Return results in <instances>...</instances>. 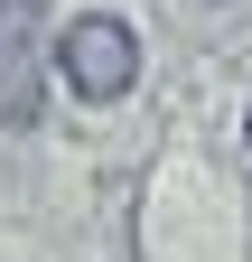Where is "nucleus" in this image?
Returning <instances> with one entry per match:
<instances>
[{
  "mask_svg": "<svg viewBox=\"0 0 252 262\" xmlns=\"http://www.w3.org/2000/svg\"><path fill=\"white\" fill-rule=\"evenodd\" d=\"M47 56H56V75H66L84 103H121V94L140 84V38H131V19H112V10L66 19L47 38Z\"/></svg>",
  "mask_w": 252,
  "mask_h": 262,
  "instance_id": "1",
  "label": "nucleus"
},
{
  "mask_svg": "<svg viewBox=\"0 0 252 262\" xmlns=\"http://www.w3.org/2000/svg\"><path fill=\"white\" fill-rule=\"evenodd\" d=\"M47 113V10L0 0V131H28Z\"/></svg>",
  "mask_w": 252,
  "mask_h": 262,
  "instance_id": "2",
  "label": "nucleus"
}]
</instances>
